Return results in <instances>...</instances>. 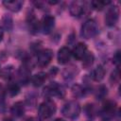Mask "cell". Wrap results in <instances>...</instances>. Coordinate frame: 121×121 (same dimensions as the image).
Wrapping results in <instances>:
<instances>
[{"instance_id":"cell-1","label":"cell","mask_w":121,"mask_h":121,"mask_svg":"<svg viewBox=\"0 0 121 121\" xmlns=\"http://www.w3.org/2000/svg\"><path fill=\"white\" fill-rule=\"evenodd\" d=\"M56 112V104L51 99H46L40 104L38 113L42 119H48Z\"/></svg>"},{"instance_id":"cell-2","label":"cell","mask_w":121,"mask_h":121,"mask_svg":"<svg viewBox=\"0 0 121 121\" xmlns=\"http://www.w3.org/2000/svg\"><path fill=\"white\" fill-rule=\"evenodd\" d=\"M98 32V26L97 23L94 19L87 20L81 26V36L85 39H91L95 37Z\"/></svg>"},{"instance_id":"cell-3","label":"cell","mask_w":121,"mask_h":121,"mask_svg":"<svg viewBox=\"0 0 121 121\" xmlns=\"http://www.w3.org/2000/svg\"><path fill=\"white\" fill-rule=\"evenodd\" d=\"M61 112L63 116L69 119H75L80 113V106L76 101H69L64 104V106L62 107Z\"/></svg>"},{"instance_id":"cell-4","label":"cell","mask_w":121,"mask_h":121,"mask_svg":"<svg viewBox=\"0 0 121 121\" xmlns=\"http://www.w3.org/2000/svg\"><path fill=\"white\" fill-rule=\"evenodd\" d=\"M118 16H119V10L116 6H111L110 8H108L105 15L106 25L108 26H113L118 20Z\"/></svg>"},{"instance_id":"cell-5","label":"cell","mask_w":121,"mask_h":121,"mask_svg":"<svg viewBox=\"0 0 121 121\" xmlns=\"http://www.w3.org/2000/svg\"><path fill=\"white\" fill-rule=\"evenodd\" d=\"M55 26V18L50 14H46L43 17L42 22L40 23V28L44 34H49Z\"/></svg>"},{"instance_id":"cell-6","label":"cell","mask_w":121,"mask_h":121,"mask_svg":"<svg viewBox=\"0 0 121 121\" xmlns=\"http://www.w3.org/2000/svg\"><path fill=\"white\" fill-rule=\"evenodd\" d=\"M44 95L47 96H59V97H62L64 95V89L61 85L54 82L51 83L50 85H48L47 87L44 88Z\"/></svg>"},{"instance_id":"cell-7","label":"cell","mask_w":121,"mask_h":121,"mask_svg":"<svg viewBox=\"0 0 121 121\" xmlns=\"http://www.w3.org/2000/svg\"><path fill=\"white\" fill-rule=\"evenodd\" d=\"M52 57H53V52L50 49H43V50H40L38 52V55H37L38 64L40 66H42V67L46 66L51 61Z\"/></svg>"},{"instance_id":"cell-8","label":"cell","mask_w":121,"mask_h":121,"mask_svg":"<svg viewBox=\"0 0 121 121\" xmlns=\"http://www.w3.org/2000/svg\"><path fill=\"white\" fill-rule=\"evenodd\" d=\"M85 9V4L82 1H74L70 4L69 11L72 16L74 17H79L84 13Z\"/></svg>"},{"instance_id":"cell-9","label":"cell","mask_w":121,"mask_h":121,"mask_svg":"<svg viewBox=\"0 0 121 121\" xmlns=\"http://www.w3.org/2000/svg\"><path fill=\"white\" fill-rule=\"evenodd\" d=\"M71 52H72V55L74 56L75 59L82 60L83 57L87 53V46L83 43H78L76 44V46L73 48V51H71Z\"/></svg>"},{"instance_id":"cell-10","label":"cell","mask_w":121,"mask_h":121,"mask_svg":"<svg viewBox=\"0 0 121 121\" xmlns=\"http://www.w3.org/2000/svg\"><path fill=\"white\" fill-rule=\"evenodd\" d=\"M115 109H116L115 103L112 100H107L103 105L102 113L105 116V118H111L112 116H113L115 112Z\"/></svg>"},{"instance_id":"cell-11","label":"cell","mask_w":121,"mask_h":121,"mask_svg":"<svg viewBox=\"0 0 121 121\" xmlns=\"http://www.w3.org/2000/svg\"><path fill=\"white\" fill-rule=\"evenodd\" d=\"M72 52L68 47H61L58 52V61L60 64H65L70 60Z\"/></svg>"},{"instance_id":"cell-12","label":"cell","mask_w":121,"mask_h":121,"mask_svg":"<svg viewBox=\"0 0 121 121\" xmlns=\"http://www.w3.org/2000/svg\"><path fill=\"white\" fill-rule=\"evenodd\" d=\"M3 5L5 6L6 9H9L10 11L13 12H17L21 9L22 6H23V2L20 0H11V1H4Z\"/></svg>"},{"instance_id":"cell-13","label":"cell","mask_w":121,"mask_h":121,"mask_svg":"<svg viewBox=\"0 0 121 121\" xmlns=\"http://www.w3.org/2000/svg\"><path fill=\"white\" fill-rule=\"evenodd\" d=\"M27 25L29 27V30L32 33H37L39 31L40 28V23L37 20V18L35 17L34 13H30L27 17Z\"/></svg>"},{"instance_id":"cell-14","label":"cell","mask_w":121,"mask_h":121,"mask_svg":"<svg viewBox=\"0 0 121 121\" xmlns=\"http://www.w3.org/2000/svg\"><path fill=\"white\" fill-rule=\"evenodd\" d=\"M105 76V69L102 65H98L95 68H94L90 74V77L95 81H100Z\"/></svg>"},{"instance_id":"cell-15","label":"cell","mask_w":121,"mask_h":121,"mask_svg":"<svg viewBox=\"0 0 121 121\" xmlns=\"http://www.w3.org/2000/svg\"><path fill=\"white\" fill-rule=\"evenodd\" d=\"M11 113L15 116V117H21L23 116L24 112H25V106L23 104V102L18 101L16 103H14L10 109Z\"/></svg>"},{"instance_id":"cell-16","label":"cell","mask_w":121,"mask_h":121,"mask_svg":"<svg viewBox=\"0 0 121 121\" xmlns=\"http://www.w3.org/2000/svg\"><path fill=\"white\" fill-rule=\"evenodd\" d=\"M46 78V74L43 73V72H40V73H37L35 74L32 78H31V81H32V84L36 87H39L41 85H43V83L44 82Z\"/></svg>"},{"instance_id":"cell-17","label":"cell","mask_w":121,"mask_h":121,"mask_svg":"<svg viewBox=\"0 0 121 121\" xmlns=\"http://www.w3.org/2000/svg\"><path fill=\"white\" fill-rule=\"evenodd\" d=\"M2 28H4L5 30L10 31L13 27V21L10 15L9 14H5L2 18Z\"/></svg>"},{"instance_id":"cell-18","label":"cell","mask_w":121,"mask_h":121,"mask_svg":"<svg viewBox=\"0 0 121 121\" xmlns=\"http://www.w3.org/2000/svg\"><path fill=\"white\" fill-rule=\"evenodd\" d=\"M111 2L110 1H101V0H95V1H92L91 5L93 7V9H96V10H101L105 8V6L109 5Z\"/></svg>"},{"instance_id":"cell-19","label":"cell","mask_w":121,"mask_h":121,"mask_svg":"<svg viewBox=\"0 0 121 121\" xmlns=\"http://www.w3.org/2000/svg\"><path fill=\"white\" fill-rule=\"evenodd\" d=\"M7 91L8 93L10 95H16L19 91H20V88H19V85L15 82H9L8 87H7Z\"/></svg>"},{"instance_id":"cell-20","label":"cell","mask_w":121,"mask_h":121,"mask_svg":"<svg viewBox=\"0 0 121 121\" xmlns=\"http://www.w3.org/2000/svg\"><path fill=\"white\" fill-rule=\"evenodd\" d=\"M83 66L84 68H89L92 66L93 62H94V55L92 53H86V55L83 57Z\"/></svg>"},{"instance_id":"cell-21","label":"cell","mask_w":121,"mask_h":121,"mask_svg":"<svg viewBox=\"0 0 121 121\" xmlns=\"http://www.w3.org/2000/svg\"><path fill=\"white\" fill-rule=\"evenodd\" d=\"M72 91H73L74 95L78 96V97H80V96H82V95H85V89L83 87H81L80 85H75L73 87Z\"/></svg>"},{"instance_id":"cell-22","label":"cell","mask_w":121,"mask_h":121,"mask_svg":"<svg viewBox=\"0 0 121 121\" xmlns=\"http://www.w3.org/2000/svg\"><path fill=\"white\" fill-rule=\"evenodd\" d=\"M85 112H86V115L88 117H94L96 113V111H95V108L93 104H88L86 105L85 107Z\"/></svg>"},{"instance_id":"cell-23","label":"cell","mask_w":121,"mask_h":121,"mask_svg":"<svg viewBox=\"0 0 121 121\" xmlns=\"http://www.w3.org/2000/svg\"><path fill=\"white\" fill-rule=\"evenodd\" d=\"M106 95H107V88H105L104 86H100L97 89V91H96V97L99 98V99H101Z\"/></svg>"},{"instance_id":"cell-24","label":"cell","mask_w":121,"mask_h":121,"mask_svg":"<svg viewBox=\"0 0 121 121\" xmlns=\"http://www.w3.org/2000/svg\"><path fill=\"white\" fill-rule=\"evenodd\" d=\"M113 61H114V63L115 64H119V61H120V57H119V51H117L116 53H115V55H114V57H113Z\"/></svg>"},{"instance_id":"cell-25","label":"cell","mask_w":121,"mask_h":121,"mask_svg":"<svg viewBox=\"0 0 121 121\" xmlns=\"http://www.w3.org/2000/svg\"><path fill=\"white\" fill-rule=\"evenodd\" d=\"M3 35H4V33H3V28H2V26H0V42H1L2 39H3Z\"/></svg>"},{"instance_id":"cell-26","label":"cell","mask_w":121,"mask_h":121,"mask_svg":"<svg viewBox=\"0 0 121 121\" xmlns=\"http://www.w3.org/2000/svg\"><path fill=\"white\" fill-rule=\"evenodd\" d=\"M26 121H40L39 119H37V118H34V117H31V118H28Z\"/></svg>"},{"instance_id":"cell-27","label":"cell","mask_w":121,"mask_h":121,"mask_svg":"<svg viewBox=\"0 0 121 121\" xmlns=\"http://www.w3.org/2000/svg\"><path fill=\"white\" fill-rule=\"evenodd\" d=\"M3 94V88H2V86H1V84H0V95Z\"/></svg>"},{"instance_id":"cell-28","label":"cell","mask_w":121,"mask_h":121,"mask_svg":"<svg viewBox=\"0 0 121 121\" xmlns=\"http://www.w3.org/2000/svg\"><path fill=\"white\" fill-rule=\"evenodd\" d=\"M4 121H14L13 119H11V118H6Z\"/></svg>"},{"instance_id":"cell-29","label":"cell","mask_w":121,"mask_h":121,"mask_svg":"<svg viewBox=\"0 0 121 121\" xmlns=\"http://www.w3.org/2000/svg\"><path fill=\"white\" fill-rule=\"evenodd\" d=\"M55 121H65V120H63V119H61V118H57Z\"/></svg>"}]
</instances>
